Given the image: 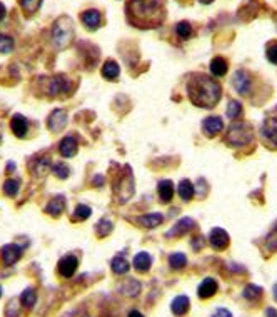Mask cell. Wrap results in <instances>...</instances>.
<instances>
[{
	"label": "cell",
	"mask_w": 277,
	"mask_h": 317,
	"mask_svg": "<svg viewBox=\"0 0 277 317\" xmlns=\"http://www.w3.org/2000/svg\"><path fill=\"white\" fill-rule=\"evenodd\" d=\"M6 16H7V8H6V6H4L2 2H0V22L6 18Z\"/></svg>",
	"instance_id": "cell-45"
},
{
	"label": "cell",
	"mask_w": 277,
	"mask_h": 317,
	"mask_svg": "<svg viewBox=\"0 0 277 317\" xmlns=\"http://www.w3.org/2000/svg\"><path fill=\"white\" fill-rule=\"evenodd\" d=\"M240 116H242V106H240V102L230 100L229 106H227V117L234 120V118H239Z\"/></svg>",
	"instance_id": "cell-37"
},
{
	"label": "cell",
	"mask_w": 277,
	"mask_h": 317,
	"mask_svg": "<svg viewBox=\"0 0 277 317\" xmlns=\"http://www.w3.org/2000/svg\"><path fill=\"white\" fill-rule=\"evenodd\" d=\"M127 18L134 27H159L166 18L162 0H130L127 4Z\"/></svg>",
	"instance_id": "cell-1"
},
{
	"label": "cell",
	"mask_w": 277,
	"mask_h": 317,
	"mask_svg": "<svg viewBox=\"0 0 277 317\" xmlns=\"http://www.w3.org/2000/svg\"><path fill=\"white\" fill-rule=\"evenodd\" d=\"M162 220H164V217H162L160 214H157V212H154V214L140 216L137 219V224H140L142 227H146V229H154V227L162 224Z\"/></svg>",
	"instance_id": "cell-22"
},
{
	"label": "cell",
	"mask_w": 277,
	"mask_h": 317,
	"mask_svg": "<svg viewBox=\"0 0 277 317\" xmlns=\"http://www.w3.org/2000/svg\"><path fill=\"white\" fill-rule=\"evenodd\" d=\"M67 112L64 110V108H56L50 116H48V120H47V127L48 130L52 132H60L64 127L67 126Z\"/></svg>",
	"instance_id": "cell-8"
},
{
	"label": "cell",
	"mask_w": 277,
	"mask_h": 317,
	"mask_svg": "<svg viewBox=\"0 0 277 317\" xmlns=\"http://www.w3.org/2000/svg\"><path fill=\"white\" fill-rule=\"evenodd\" d=\"M222 128H224V122H222L220 117H207L206 120L202 122V130L209 137L217 136Z\"/></svg>",
	"instance_id": "cell-12"
},
{
	"label": "cell",
	"mask_w": 277,
	"mask_h": 317,
	"mask_svg": "<svg viewBox=\"0 0 277 317\" xmlns=\"http://www.w3.org/2000/svg\"><path fill=\"white\" fill-rule=\"evenodd\" d=\"M40 2L42 0H18V4H20V7L24 8V12H26L27 16L36 14L38 10V7H40Z\"/></svg>",
	"instance_id": "cell-35"
},
{
	"label": "cell",
	"mask_w": 277,
	"mask_h": 317,
	"mask_svg": "<svg viewBox=\"0 0 277 317\" xmlns=\"http://www.w3.org/2000/svg\"><path fill=\"white\" fill-rule=\"evenodd\" d=\"M212 317H232V314L227 309H224V307H220V309H217L214 314H212Z\"/></svg>",
	"instance_id": "cell-44"
},
{
	"label": "cell",
	"mask_w": 277,
	"mask_h": 317,
	"mask_svg": "<svg viewBox=\"0 0 277 317\" xmlns=\"http://www.w3.org/2000/svg\"><path fill=\"white\" fill-rule=\"evenodd\" d=\"M127 317H144V316H142V312H138V310H130Z\"/></svg>",
	"instance_id": "cell-47"
},
{
	"label": "cell",
	"mask_w": 277,
	"mask_h": 317,
	"mask_svg": "<svg viewBox=\"0 0 277 317\" xmlns=\"http://www.w3.org/2000/svg\"><path fill=\"white\" fill-rule=\"evenodd\" d=\"M74 38V22L70 17L62 16L54 22L52 27V42L58 50H64L72 44Z\"/></svg>",
	"instance_id": "cell-3"
},
{
	"label": "cell",
	"mask_w": 277,
	"mask_h": 317,
	"mask_svg": "<svg viewBox=\"0 0 277 317\" xmlns=\"http://www.w3.org/2000/svg\"><path fill=\"white\" fill-rule=\"evenodd\" d=\"M177 192H179L182 200H190L192 196H194V186H192L190 180L184 179L182 182H179V187H177Z\"/></svg>",
	"instance_id": "cell-27"
},
{
	"label": "cell",
	"mask_w": 277,
	"mask_h": 317,
	"mask_svg": "<svg viewBox=\"0 0 277 317\" xmlns=\"http://www.w3.org/2000/svg\"><path fill=\"white\" fill-rule=\"evenodd\" d=\"M177 34L182 38H189L192 36V26L189 22H179L177 24Z\"/></svg>",
	"instance_id": "cell-41"
},
{
	"label": "cell",
	"mask_w": 277,
	"mask_h": 317,
	"mask_svg": "<svg viewBox=\"0 0 277 317\" xmlns=\"http://www.w3.org/2000/svg\"><path fill=\"white\" fill-rule=\"evenodd\" d=\"M118 290L128 297H136L138 292H140V284H138L137 279H127L126 282H122V284L118 286Z\"/></svg>",
	"instance_id": "cell-24"
},
{
	"label": "cell",
	"mask_w": 277,
	"mask_h": 317,
	"mask_svg": "<svg viewBox=\"0 0 277 317\" xmlns=\"http://www.w3.org/2000/svg\"><path fill=\"white\" fill-rule=\"evenodd\" d=\"M170 309L172 312H174L176 316H186L187 312H189L190 309V300H189V297L187 296H177L174 300H172V304H170Z\"/></svg>",
	"instance_id": "cell-16"
},
{
	"label": "cell",
	"mask_w": 277,
	"mask_h": 317,
	"mask_svg": "<svg viewBox=\"0 0 277 317\" xmlns=\"http://www.w3.org/2000/svg\"><path fill=\"white\" fill-rule=\"evenodd\" d=\"M152 266V257L149 252H138V254L134 257V267L138 272H147Z\"/></svg>",
	"instance_id": "cell-21"
},
{
	"label": "cell",
	"mask_w": 277,
	"mask_h": 317,
	"mask_svg": "<svg viewBox=\"0 0 277 317\" xmlns=\"http://www.w3.org/2000/svg\"><path fill=\"white\" fill-rule=\"evenodd\" d=\"M14 50V40L12 37L0 34V54H10Z\"/></svg>",
	"instance_id": "cell-39"
},
{
	"label": "cell",
	"mask_w": 277,
	"mask_h": 317,
	"mask_svg": "<svg viewBox=\"0 0 277 317\" xmlns=\"http://www.w3.org/2000/svg\"><path fill=\"white\" fill-rule=\"evenodd\" d=\"M24 250L20 246L17 244H7L2 247V262L6 266H14L16 262L22 259Z\"/></svg>",
	"instance_id": "cell-7"
},
{
	"label": "cell",
	"mask_w": 277,
	"mask_h": 317,
	"mask_svg": "<svg viewBox=\"0 0 277 317\" xmlns=\"http://www.w3.org/2000/svg\"><path fill=\"white\" fill-rule=\"evenodd\" d=\"M262 136L272 147H277V118H266L262 126Z\"/></svg>",
	"instance_id": "cell-11"
},
{
	"label": "cell",
	"mask_w": 277,
	"mask_h": 317,
	"mask_svg": "<svg viewBox=\"0 0 277 317\" xmlns=\"http://www.w3.org/2000/svg\"><path fill=\"white\" fill-rule=\"evenodd\" d=\"M192 227H194V220L190 219V217H184V219H180L179 222H176V226L172 227V229L167 232V237H179V236H184L187 234Z\"/></svg>",
	"instance_id": "cell-15"
},
{
	"label": "cell",
	"mask_w": 277,
	"mask_h": 317,
	"mask_svg": "<svg viewBox=\"0 0 277 317\" xmlns=\"http://www.w3.org/2000/svg\"><path fill=\"white\" fill-rule=\"evenodd\" d=\"M200 4H210V2H214V0H199Z\"/></svg>",
	"instance_id": "cell-50"
},
{
	"label": "cell",
	"mask_w": 277,
	"mask_h": 317,
	"mask_svg": "<svg viewBox=\"0 0 277 317\" xmlns=\"http://www.w3.org/2000/svg\"><path fill=\"white\" fill-rule=\"evenodd\" d=\"M267 60L272 64H277V44H272V46L267 47Z\"/></svg>",
	"instance_id": "cell-43"
},
{
	"label": "cell",
	"mask_w": 277,
	"mask_h": 317,
	"mask_svg": "<svg viewBox=\"0 0 277 317\" xmlns=\"http://www.w3.org/2000/svg\"><path fill=\"white\" fill-rule=\"evenodd\" d=\"M266 247L269 249L270 252L277 250V222L274 224V227H272V230L267 234L266 237Z\"/></svg>",
	"instance_id": "cell-38"
},
{
	"label": "cell",
	"mask_w": 277,
	"mask_h": 317,
	"mask_svg": "<svg viewBox=\"0 0 277 317\" xmlns=\"http://www.w3.org/2000/svg\"><path fill=\"white\" fill-rule=\"evenodd\" d=\"M7 169H8V170H10V172H12L14 169H16V166H14V164H12V162H10V164H8V167H7Z\"/></svg>",
	"instance_id": "cell-49"
},
{
	"label": "cell",
	"mask_w": 277,
	"mask_h": 317,
	"mask_svg": "<svg viewBox=\"0 0 277 317\" xmlns=\"http://www.w3.org/2000/svg\"><path fill=\"white\" fill-rule=\"evenodd\" d=\"M6 316L7 317H18V300H10L7 306V310H6Z\"/></svg>",
	"instance_id": "cell-42"
},
{
	"label": "cell",
	"mask_w": 277,
	"mask_h": 317,
	"mask_svg": "<svg viewBox=\"0 0 277 317\" xmlns=\"http://www.w3.org/2000/svg\"><path fill=\"white\" fill-rule=\"evenodd\" d=\"M112 229H114L112 222L108 220V219H102V220L97 222V226H96V234H97L98 237H107V236L112 232Z\"/></svg>",
	"instance_id": "cell-33"
},
{
	"label": "cell",
	"mask_w": 277,
	"mask_h": 317,
	"mask_svg": "<svg viewBox=\"0 0 277 317\" xmlns=\"http://www.w3.org/2000/svg\"><path fill=\"white\" fill-rule=\"evenodd\" d=\"M36 300H37V292L36 289H32V287H28V289H26L20 294V304L26 307V309H32Z\"/></svg>",
	"instance_id": "cell-28"
},
{
	"label": "cell",
	"mask_w": 277,
	"mask_h": 317,
	"mask_svg": "<svg viewBox=\"0 0 277 317\" xmlns=\"http://www.w3.org/2000/svg\"><path fill=\"white\" fill-rule=\"evenodd\" d=\"M252 128L244 122H236L229 127V132L226 136L227 144L234 147H242L252 142Z\"/></svg>",
	"instance_id": "cell-5"
},
{
	"label": "cell",
	"mask_w": 277,
	"mask_h": 317,
	"mask_svg": "<svg viewBox=\"0 0 277 317\" xmlns=\"http://www.w3.org/2000/svg\"><path fill=\"white\" fill-rule=\"evenodd\" d=\"M209 242H210V246H212V249H216V250H224L229 247V234L224 230V229H220V227H216V229H212L210 230V234H209Z\"/></svg>",
	"instance_id": "cell-6"
},
{
	"label": "cell",
	"mask_w": 277,
	"mask_h": 317,
	"mask_svg": "<svg viewBox=\"0 0 277 317\" xmlns=\"http://www.w3.org/2000/svg\"><path fill=\"white\" fill-rule=\"evenodd\" d=\"M217 289H219V286H217L216 279H212V277H207V279H204L200 282L199 289H197V294H199L200 299H209V297H212L217 292Z\"/></svg>",
	"instance_id": "cell-14"
},
{
	"label": "cell",
	"mask_w": 277,
	"mask_h": 317,
	"mask_svg": "<svg viewBox=\"0 0 277 317\" xmlns=\"http://www.w3.org/2000/svg\"><path fill=\"white\" fill-rule=\"evenodd\" d=\"M134 190H136V187H134V174L130 167L127 166L120 177L116 180V184H114V196H116L118 204H124L134 196Z\"/></svg>",
	"instance_id": "cell-4"
},
{
	"label": "cell",
	"mask_w": 277,
	"mask_h": 317,
	"mask_svg": "<svg viewBox=\"0 0 277 317\" xmlns=\"http://www.w3.org/2000/svg\"><path fill=\"white\" fill-rule=\"evenodd\" d=\"M242 296H244L247 300H257L262 296V289H260L259 286L249 284V286L244 287V292H242Z\"/></svg>",
	"instance_id": "cell-34"
},
{
	"label": "cell",
	"mask_w": 277,
	"mask_h": 317,
	"mask_svg": "<svg viewBox=\"0 0 277 317\" xmlns=\"http://www.w3.org/2000/svg\"><path fill=\"white\" fill-rule=\"evenodd\" d=\"M80 20H82L84 26L88 28V30H97V28L100 27L102 17H100V12L98 10L90 8V10H86V12L80 14Z\"/></svg>",
	"instance_id": "cell-10"
},
{
	"label": "cell",
	"mask_w": 277,
	"mask_h": 317,
	"mask_svg": "<svg viewBox=\"0 0 277 317\" xmlns=\"http://www.w3.org/2000/svg\"><path fill=\"white\" fill-rule=\"evenodd\" d=\"M0 297H2V286H0Z\"/></svg>",
	"instance_id": "cell-51"
},
{
	"label": "cell",
	"mask_w": 277,
	"mask_h": 317,
	"mask_svg": "<svg viewBox=\"0 0 277 317\" xmlns=\"http://www.w3.org/2000/svg\"><path fill=\"white\" fill-rule=\"evenodd\" d=\"M222 88L219 82L204 74H196L190 77L189 84H187V94H189L190 102L197 107L202 108H212L217 106L220 100Z\"/></svg>",
	"instance_id": "cell-2"
},
{
	"label": "cell",
	"mask_w": 277,
	"mask_h": 317,
	"mask_svg": "<svg viewBox=\"0 0 277 317\" xmlns=\"http://www.w3.org/2000/svg\"><path fill=\"white\" fill-rule=\"evenodd\" d=\"M0 140H2V136H0Z\"/></svg>",
	"instance_id": "cell-52"
},
{
	"label": "cell",
	"mask_w": 277,
	"mask_h": 317,
	"mask_svg": "<svg viewBox=\"0 0 277 317\" xmlns=\"http://www.w3.org/2000/svg\"><path fill=\"white\" fill-rule=\"evenodd\" d=\"M169 264L174 270L184 269L187 266V257H186V254H182V252H176V254H172L169 257Z\"/></svg>",
	"instance_id": "cell-30"
},
{
	"label": "cell",
	"mask_w": 277,
	"mask_h": 317,
	"mask_svg": "<svg viewBox=\"0 0 277 317\" xmlns=\"http://www.w3.org/2000/svg\"><path fill=\"white\" fill-rule=\"evenodd\" d=\"M227 62H226V58L224 57H214L212 58V62H210V72H212V76H216V77H224L226 74H227Z\"/></svg>",
	"instance_id": "cell-25"
},
{
	"label": "cell",
	"mask_w": 277,
	"mask_h": 317,
	"mask_svg": "<svg viewBox=\"0 0 277 317\" xmlns=\"http://www.w3.org/2000/svg\"><path fill=\"white\" fill-rule=\"evenodd\" d=\"M272 292H274V299L277 300V284H276L274 287H272Z\"/></svg>",
	"instance_id": "cell-48"
},
{
	"label": "cell",
	"mask_w": 277,
	"mask_h": 317,
	"mask_svg": "<svg viewBox=\"0 0 277 317\" xmlns=\"http://www.w3.org/2000/svg\"><path fill=\"white\" fill-rule=\"evenodd\" d=\"M78 267V260L76 256H66L58 260V274L66 279H70V277L77 272Z\"/></svg>",
	"instance_id": "cell-9"
},
{
	"label": "cell",
	"mask_w": 277,
	"mask_h": 317,
	"mask_svg": "<svg viewBox=\"0 0 277 317\" xmlns=\"http://www.w3.org/2000/svg\"><path fill=\"white\" fill-rule=\"evenodd\" d=\"M77 148H78L77 138L72 136L64 137L60 144H58V150H60L62 157H74L77 154Z\"/></svg>",
	"instance_id": "cell-13"
},
{
	"label": "cell",
	"mask_w": 277,
	"mask_h": 317,
	"mask_svg": "<svg viewBox=\"0 0 277 317\" xmlns=\"http://www.w3.org/2000/svg\"><path fill=\"white\" fill-rule=\"evenodd\" d=\"M64 209H66V199H64V196L54 197V199L46 206V212L52 217H58L64 212Z\"/></svg>",
	"instance_id": "cell-20"
},
{
	"label": "cell",
	"mask_w": 277,
	"mask_h": 317,
	"mask_svg": "<svg viewBox=\"0 0 277 317\" xmlns=\"http://www.w3.org/2000/svg\"><path fill=\"white\" fill-rule=\"evenodd\" d=\"M234 87L237 88V92L246 96L250 90V78L244 70H237L236 72V78H234Z\"/></svg>",
	"instance_id": "cell-17"
},
{
	"label": "cell",
	"mask_w": 277,
	"mask_h": 317,
	"mask_svg": "<svg viewBox=\"0 0 277 317\" xmlns=\"http://www.w3.org/2000/svg\"><path fill=\"white\" fill-rule=\"evenodd\" d=\"M68 88V82L64 76L52 77L50 82H48V94L50 96H58L60 92H66Z\"/></svg>",
	"instance_id": "cell-18"
},
{
	"label": "cell",
	"mask_w": 277,
	"mask_h": 317,
	"mask_svg": "<svg viewBox=\"0 0 277 317\" xmlns=\"http://www.w3.org/2000/svg\"><path fill=\"white\" fill-rule=\"evenodd\" d=\"M10 128H12V132L16 134L17 137H26V134L28 130V122H27V118L24 117V116H14L12 118V122H10Z\"/></svg>",
	"instance_id": "cell-19"
},
{
	"label": "cell",
	"mask_w": 277,
	"mask_h": 317,
	"mask_svg": "<svg viewBox=\"0 0 277 317\" xmlns=\"http://www.w3.org/2000/svg\"><path fill=\"white\" fill-rule=\"evenodd\" d=\"M110 269H112L114 274L122 276L128 270V262L124 259V257H114L112 262H110Z\"/></svg>",
	"instance_id": "cell-29"
},
{
	"label": "cell",
	"mask_w": 277,
	"mask_h": 317,
	"mask_svg": "<svg viewBox=\"0 0 277 317\" xmlns=\"http://www.w3.org/2000/svg\"><path fill=\"white\" fill-rule=\"evenodd\" d=\"M54 174L58 179H67L68 176H70V169H68L67 164H64V162H58V164L54 166Z\"/></svg>",
	"instance_id": "cell-40"
},
{
	"label": "cell",
	"mask_w": 277,
	"mask_h": 317,
	"mask_svg": "<svg viewBox=\"0 0 277 317\" xmlns=\"http://www.w3.org/2000/svg\"><path fill=\"white\" fill-rule=\"evenodd\" d=\"M159 197L162 202H170L174 197V184L170 180H162L159 184Z\"/></svg>",
	"instance_id": "cell-26"
},
{
	"label": "cell",
	"mask_w": 277,
	"mask_h": 317,
	"mask_svg": "<svg viewBox=\"0 0 277 317\" xmlns=\"http://www.w3.org/2000/svg\"><path fill=\"white\" fill-rule=\"evenodd\" d=\"M100 72H102L104 78H107V80H114V78H117L118 74H120V67H118V64L116 60H107L102 66Z\"/></svg>",
	"instance_id": "cell-23"
},
{
	"label": "cell",
	"mask_w": 277,
	"mask_h": 317,
	"mask_svg": "<svg viewBox=\"0 0 277 317\" xmlns=\"http://www.w3.org/2000/svg\"><path fill=\"white\" fill-rule=\"evenodd\" d=\"M266 317H277V310L274 307H269V309L266 310Z\"/></svg>",
	"instance_id": "cell-46"
},
{
	"label": "cell",
	"mask_w": 277,
	"mask_h": 317,
	"mask_svg": "<svg viewBox=\"0 0 277 317\" xmlns=\"http://www.w3.org/2000/svg\"><path fill=\"white\" fill-rule=\"evenodd\" d=\"M18 189H20V180L8 179L4 182V194L8 197H16L18 194Z\"/></svg>",
	"instance_id": "cell-32"
},
{
	"label": "cell",
	"mask_w": 277,
	"mask_h": 317,
	"mask_svg": "<svg viewBox=\"0 0 277 317\" xmlns=\"http://www.w3.org/2000/svg\"><path fill=\"white\" fill-rule=\"evenodd\" d=\"M48 166H50V158H48V157L37 158V160H34V164H32V172L36 176H42V174H46V172H47Z\"/></svg>",
	"instance_id": "cell-31"
},
{
	"label": "cell",
	"mask_w": 277,
	"mask_h": 317,
	"mask_svg": "<svg viewBox=\"0 0 277 317\" xmlns=\"http://www.w3.org/2000/svg\"><path fill=\"white\" fill-rule=\"evenodd\" d=\"M90 214H92L90 207L86 204H78L76 210H74V220H86L90 217Z\"/></svg>",
	"instance_id": "cell-36"
}]
</instances>
